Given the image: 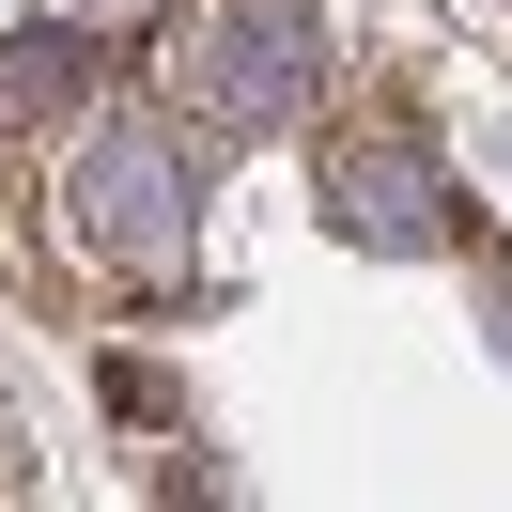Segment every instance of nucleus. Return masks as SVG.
<instances>
[{
	"mask_svg": "<svg viewBox=\"0 0 512 512\" xmlns=\"http://www.w3.org/2000/svg\"><path fill=\"white\" fill-rule=\"evenodd\" d=\"M63 249L140 280V264H187V156L156 125H94L63 156Z\"/></svg>",
	"mask_w": 512,
	"mask_h": 512,
	"instance_id": "f257e3e1",
	"label": "nucleus"
},
{
	"mask_svg": "<svg viewBox=\"0 0 512 512\" xmlns=\"http://www.w3.org/2000/svg\"><path fill=\"white\" fill-rule=\"evenodd\" d=\"M218 109L233 125H295V109H311V16H295V0H249L218 32Z\"/></svg>",
	"mask_w": 512,
	"mask_h": 512,
	"instance_id": "f03ea898",
	"label": "nucleus"
},
{
	"mask_svg": "<svg viewBox=\"0 0 512 512\" xmlns=\"http://www.w3.org/2000/svg\"><path fill=\"white\" fill-rule=\"evenodd\" d=\"M342 218L357 233H435V171H419V140H357V156H342Z\"/></svg>",
	"mask_w": 512,
	"mask_h": 512,
	"instance_id": "7ed1b4c3",
	"label": "nucleus"
},
{
	"mask_svg": "<svg viewBox=\"0 0 512 512\" xmlns=\"http://www.w3.org/2000/svg\"><path fill=\"white\" fill-rule=\"evenodd\" d=\"M78 78H94V47H78V32H16V47H0V140L47 125V109H78Z\"/></svg>",
	"mask_w": 512,
	"mask_h": 512,
	"instance_id": "20e7f679",
	"label": "nucleus"
}]
</instances>
